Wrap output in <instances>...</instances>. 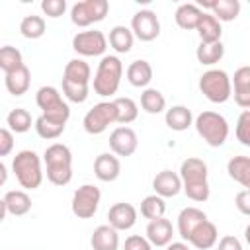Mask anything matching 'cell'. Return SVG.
Instances as JSON below:
<instances>
[{
    "mask_svg": "<svg viewBox=\"0 0 250 250\" xmlns=\"http://www.w3.org/2000/svg\"><path fill=\"white\" fill-rule=\"evenodd\" d=\"M180 178L184 184V193L197 203H203L209 199L211 189H209V182H207V164L201 158L189 156L182 162L180 166Z\"/></svg>",
    "mask_w": 250,
    "mask_h": 250,
    "instance_id": "1",
    "label": "cell"
},
{
    "mask_svg": "<svg viewBox=\"0 0 250 250\" xmlns=\"http://www.w3.org/2000/svg\"><path fill=\"white\" fill-rule=\"evenodd\" d=\"M47 180L55 186H66L72 180V152L62 143H53L43 154Z\"/></svg>",
    "mask_w": 250,
    "mask_h": 250,
    "instance_id": "2",
    "label": "cell"
},
{
    "mask_svg": "<svg viewBox=\"0 0 250 250\" xmlns=\"http://www.w3.org/2000/svg\"><path fill=\"white\" fill-rule=\"evenodd\" d=\"M123 76V62L115 55H105L98 62V70L94 74V92L102 98L113 96L119 90Z\"/></svg>",
    "mask_w": 250,
    "mask_h": 250,
    "instance_id": "3",
    "label": "cell"
},
{
    "mask_svg": "<svg viewBox=\"0 0 250 250\" xmlns=\"http://www.w3.org/2000/svg\"><path fill=\"white\" fill-rule=\"evenodd\" d=\"M12 170L23 189H37L43 182L41 158L33 150H20L12 160Z\"/></svg>",
    "mask_w": 250,
    "mask_h": 250,
    "instance_id": "4",
    "label": "cell"
},
{
    "mask_svg": "<svg viewBox=\"0 0 250 250\" xmlns=\"http://www.w3.org/2000/svg\"><path fill=\"white\" fill-rule=\"evenodd\" d=\"M197 135L209 145V146H221L229 139V123L227 119L217 111H201L195 121Z\"/></svg>",
    "mask_w": 250,
    "mask_h": 250,
    "instance_id": "5",
    "label": "cell"
},
{
    "mask_svg": "<svg viewBox=\"0 0 250 250\" xmlns=\"http://www.w3.org/2000/svg\"><path fill=\"white\" fill-rule=\"evenodd\" d=\"M201 94L213 104H225L232 96V82L230 76L221 68H211L201 74L199 78Z\"/></svg>",
    "mask_w": 250,
    "mask_h": 250,
    "instance_id": "6",
    "label": "cell"
},
{
    "mask_svg": "<svg viewBox=\"0 0 250 250\" xmlns=\"http://www.w3.org/2000/svg\"><path fill=\"white\" fill-rule=\"evenodd\" d=\"M35 104L39 105V109L43 111L41 115L53 119V121H59V123H64L68 121L70 117V107L68 104L62 100L61 92L55 88V86H41L35 94Z\"/></svg>",
    "mask_w": 250,
    "mask_h": 250,
    "instance_id": "7",
    "label": "cell"
},
{
    "mask_svg": "<svg viewBox=\"0 0 250 250\" xmlns=\"http://www.w3.org/2000/svg\"><path fill=\"white\" fill-rule=\"evenodd\" d=\"M111 123H117V107L115 102H100L82 119L84 131L90 135H100L104 133Z\"/></svg>",
    "mask_w": 250,
    "mask_h": 250,
    "instance_id": "8",
    "label": "cell"
},
{
    "mask_svg": "<svg viewBox=\"0 0 250 250\" xmlns=\"http://www.w3.org/2000/svg\"><path fill=\"white\" fill-rule=\"evenodd\" d=\"M109 12L107 0H82L70 8V21L78 27H88L96 21H102Z\"/></svg>",
    "mask_w": 250,
    "mask_h": 250,
    "instance_id": "9",
    "label": "cell"
},
{
    "mask_svg": "<svg viewBox=\"0 0 250 250\" xmlns=\"http://www.w3.org/2000/svg\"><path fill=\"white\" fill-rule=\"evenodd\" d=\"M100 199H102L100 188L92 186V184H84L72 195V203H70L72 213L78 219H90L96 215V211L100 207Z\"/></svg>",
    "mask_w": 250,
    "mask_h": 250,
    "instance_id": "10",
    "label": "cell"
},
{
    "mask_svg": "<svg viewBox=\"0 0 250 250\" xmlns=\"http://www.w3.org/2000/svg\"><path fill=\"white\" fill-rule=\"evenodd\" d=\"M72 49L82 57H100L107 49V37L100 29L78 31L72 37Z\"/></svg>",
    "mask_w": 250,
    "mask_h": 250,
    "instance_id": "11",
    "label": "cell"
},
{
    "mask_svg": "<svg viewBox=\"0 0 250 250\" xmlns=\"http://www.w3.org/2000/svg\"><path fill=\"white\" fill-rule=\"evenodd\" d=\"M131 31L141 41H154L160 35V21L152 10H139L131 18Z\"/></svg>",
    "mask_w": 250,
    "mask_h": 250,
    "instance_id": "12",
    "label": "cell"
},
{
    "mask_svg": "<svg viewBox=\"0 0 250 250\" xmlns=\"http://www.w3.org/2000/svg\"><path fill=\"white\" fill-rule=\"evenodd\" d=\"M139 146V139H137V133L127 127V125H121V127H115L109 135V148L115 156H131Z\"/></svg>",
    "mask_w": 250,
    "mask_h": 250,
    "instance_id": "13",
    "label": "cell"
},
{
    "mask_svg": "<svg viewBox=\"0 0 250 250\" xmlns=\"http://www.w3.org/2000/svg\"><path fill=\"white\" fill-rule=\"evenodd\" d=\"M107 219H109V225L115 229V230H129L135 227L137 223V209L131 205V203H125V201H119V203H113L107 211Z\"/></svg>",
    "mask_w": 250,
    "mask_h": 250,
    "instance_id": "14",
    "label": "cell"
},
{
    "mask_svg": "<svg viewBox=\"0 0 250 250\" xmlns=\"http://www.w3.org/2000/svg\"><path fill=\"white\" fill-rule=\"evenodd\" d=\"M29 209H31V197L27 195V191H23V189H10L2 197V213H0V217L4 219L6 213H10L14 217H21Z\"/></svg>",
    "mask_w": 250,
    "mask_h": 250,
    "instance_id": "15",
    "label": "cell"
},
{
    "mask_svg": "<svg viewBox=\"0 0 250 250\" xmlns=\"http://www.w3.org/2000/svg\"><path fill=\"white\" fill-rule=\"evenodd\" d=\"M94 174L102 182H115L121 174V162L113 152H102L94 160Z\"/></svg>",
    "mask_w": 250,
    "mask_h": 250,
    "instance_id": "16",
    "label": "cell"
},
{
    "mask_svg": "<svg viewBox=\"0 0 250 250\" xmlns=\"http://www.w3.org/2000/svg\"><path fill=\"white\" fill-rule=\"evenodd\" d=\"M182 188H184V184H182L180 174H176L172 170H162L152 180V189L160 197H174L182 191Z\"/></svg>",
    "mask_w": 250,
    "mask_h": 250,
    "instance_id": "17",
    "label": "cell"
},
{
    "mask_svg": "<svg viewBox=\"0 0 250 250\" xmlns=\"http://www.w3.org/2000/svg\"><path fill=\"white\" fill-rule=\"evenodd\" d=\"M232 82V96L234 102L244 107L250 109V66H240L234 70V76L230 78Z\"/></svg>",
    "mask_w": 250,
    "mask_h": 250,
    "instance_id": "18",
    "label": "cell"
},
{
    "mask_svg": "<svg viewBox=\"0 0 250 250\" xmlns=\"http://www.w3.org/2000/svg\"><path fill=\"white\" fill-rule=\"evenodd\" d=\"M174 236V227L168 219L160 217L154 221H148L146 225V238L152 246H168Z\"/></svg>",
    "mask_w": 250,
    "mask_h": 250,
    "instance_id": "19",
    "label": "cell"
},
{
    "mask_svg": "<svg viewBox=\"0 0 250 250\" xmlns=\"http://www.w3.org/2000/svg\"><path fill=\"white\" fill-rule=\"evenodd\" d=\"M203 221H207V215L201 209H197V207H186V209H182L180 215H178V234L184 240H189L191 232Z\"/></svg>",
    "mask_w": 250,
    "mask_h": 250,
    "instance_id": "20",
    "label": "cell"
},
{
    "mask_svg": "<svg viewBox=\"0 0 250 250\" xmlns=\"http://www.w3.org/2000/svg\"><path fill=\"white\" fill-rule=\"evenodd\" d=\"M217 240H219V230H217V227H215V223H211L209 219L207 221H203L193 232H191V236H189V244L191 246H195L197 250H209V248H213L215 244H217Z\"/></svg>",
    "mask_w": 250,
    "mask_h": 250,
    "instance_id": "21",
    "label": "cell"
},
{
    "mask_svg": "<svg viewBox=\"0 0 250 250\" xmlns=\"http://www.w3.org/2000/svg\"><path fill=\"white\" fill-rule=\"evenodd\" d=\"M119 230H115L111 225H100L94 229L90 244L92 250H117L119 248Z\"/></svg>",
    "mask_w": 250,
    "mask_h": 250,
    "instance_id": "22",
    "label": "cell"
},
{
    "mask_svg": "<svg viewBox=\"0 0 250 250\" xmlns=\"http://www.w3.org/2000/svg\"><path fill=\"white\" fill-rule=\"evenodd\" d=\"M201 16H203V10L197 4H180L176 8L174 20H176L178 27H182L186 31H191V29H197V25L201 21Z\"/></svg>",
    "mask_w": 250,
    "mask_h": 250,
    "instance_id": "23",
    "label": "cell"
},
{
    "mask_svg": "<svg viewBox=\"0 0 250 250\" xmlns=\"http://www.w3.org/2000/svg\"><path fill=\"white\" fill-rule=\"evenodd\" d=\"M127 80L135 88H146L152 80V66L145 59H137L127 66Z\"/></svg>",
    "mask_w": 250,
    "mask_h": 250,
    "instance_id": "24",
    "label": "cell"
},
{
    "mask_svg": "<svg viewBox=\"0 0 250 250\" xmlns=\"http://www.w3.org/2000/svg\"><path fill=\"white\" fill-rule=\"evenodd\" d=\"M203 8H209L211 14L219 21H232L240 14V2L238 0H215V2H201Z\"/></svg>",
    "mask_w": 250,
    "mask_h": 250,
    "instance_id": "25",
    "label": "cell"
},
{
    "mask_svg": "<svg viewBox=\"0 0 250 250\" xmlns=\"http://www.w3.org/2000/svg\"><path fill=\"white\" fill-rule=\"evenodd\" d=\"M29 82H31V72H29V68L25 64L20 66L18 70L10 72V74H4L6 90L12 96H23L29 90Z\"/></svg>",
    "mask_w": 250,
    "mask_h": 250,
    "instance_id": "26",
    "label": "cell"
},
{
    "mask_svg": "<svg viewBox=\"0 0 250 250\" xmlns=\"http://www.w3.org/2000/svg\"><path fill=\"white\" fill-rule=\"evenodd\" d=\"M195 31H197L201 43H217V41H221V35H223L221 21L213 14H207V12H203L201 21Z\"/></svg>",
    "mask_w": 250,
    "mask_h": 250,
    "instance_id": "27",
    "label": "cell"
},
{
    "mask_svg": "<svg viewBox=\"0 0 250 250\" xmlns=\"http://www.w3.org/2000/svg\"><path fill=\"white\" fill-rule=\"evenodd\" d=\"M164 121L172 131H186L193 125V115L191 109L186 105H172L170 109H166Z\"/></svg>",
    "mask_w": 250,
    "mask_h": 250,
    "instance_id": "28",
    "label": "cell"
},
{
    "mask_svg": "<svg viewBox=\"0 0 250 250\" xmlns=\"http://www.w3.org/2000/svg\"><path fill=\"white\" fill-rule=\"evenodd\" d=\"M227 172L236 184L250 189V156H232L227 164Z\"/></svg>",
    "mask_w": 250,
    "mask_h": 250,
    "instance_id": "29",
    "label": "cell"
},
{
    "mask_svg": "<svg viewBox=\"0 0 250 250\" xmlns=\"http://www.w3.org/2000/svg\"><path fill=\"white\" fill-rule=\"evenodd\" d=\"M111 49L115 53H129L133 49V41H135V35L129 27L125 25H115L109 29V37H107Z\"/></svg>",
    "mask_w": 250,
    "mask_h": 250,
    "instance_id": "30",
    "label": "cell"
},
{
    "mask_svg": "<svg viewBox=\"0 0 250 250\" xmlns=\"http://www.w3.org/2000/svg\"><path fill=\"white\" fill-rule=\"evenodd\" d=\"M62 78H66L70 82H78V84H90V78H92L90 64L84 59H72L66 62Z\"/></svg>",
    "mask_w": 250,
    "mask_h": 250,
    "instance_id": "31",
    "label": "cell"
},
{
    "mask_svg": "<svg viewBox=\"0 0 250 250\" xmlns=\"http://www.w3.org/2000/svg\"><path fill=\"white\" fill-rule=\"evenodd\" d=\"M141 107L146 113H152V115L162 113L166 109V98L156 88H145L143 94H141Z\"/></svg>",
    "mask_w": 250,
    "mask_h": 250,
    "instance_id": "32",
    "label": "cell"
},
{
    "mask_svg": "<svg viewBox=\"0 0 250 250\" xmlns=\"http://www.w3.org/2000/svg\"><path fill=\"white\" fill-rule=\"evenodd\" d=\"M223 55H225V47H223L221 41H217V43H199V47L195 49L197 61L205 66H211V64L219 62L223 59Z\"/></svg>",
    "mask_w": 250,
    "mask_h": 250,
    "instance_id": "33",
    "label": "cell"
},
{
    "mask_svg": "<svg viewBox=\"0 0 250 250\" xmlns=\"http://www.w3.org/2000/svg\"><path fill=\"white\" fill-rule=\"evenodd\" d=\"M45 29H47L45 20H43L41 16H35V14L25 16V18L20 21V33H21L25 39H39V37H43Z\"/></svg>",
    "mask_w": 250,
    "mask_h": 250,
    "instance_id": "34",
    "label": "cell"
},
{
    "mask_svg": "<svg viewBox=\"0 0 250 250\" xmlns=\"http://www.w3.org/2000/svg\"><path fill=\"white\" fill-rule=\"evenodd\" d=\"M164 211H166V203H164V197L152 193V195H146L143 201H141V215L148 221H154V219H160L164 217Z\"/></svg>",
    "mask_w": 250,
    "mask_h": 250,
    "instance_id": "35",
    "label": "cell"
},
{
    "mask_svg": "<svg viewBox=\"0 0 250 250\" xmlns=\"http://www.w3.org/2000/svg\"><path fill=\"white\" fill-rule=\"evenodd\" d=\"M20 66H23V59H21V53L12 47V45H4L0 49V68L4 74H10L14 70H18Z\"/></svg>",
    "mask_w": 250,
    "mask_h": 250,
    "instance_id": "36",
    "label": "cell"
},
{
    "mask_svg": "<svg viewBox=\"0 0 250 250\" xmlns=\"http://www.w3.org/2000/svg\"><path fill=\"white\" fill-rule=\"evenodd\" d=\"M33 127H35L37 135H39L41 139H47V141L61 137L62 131H64V123L53 121V119H49V117H45V115H39V117L35 119V125H33Z\"/></svg>",
    "mask_w": 250,
    "mask_h": 250,
    "instance_id": "37",
    "label": "cell"
},
{
    "mask_svg": "<svg viewBox=\"0 0 250 250\" xmlns=\"http://www.w3.org/2000/svg\"><path fill=\"white\" fill-rule=\"evenodd\" d=\"M6 125H8V129L14 131V133H25V131L31 129V115H29L27 109L16 107V109H12V111L8 113Z\"/></svg>",
    "mask_w": 250,
    "mask_h": 250,
    "instance_id": "38",
    "label": "cell"
},
{
    "mask_svg": "<svg viewBox=\"0 0 250 250\" xmlns=\"http://www.w3.org/2000/svg\"><path fill=\"white\" fill-rule=\"evenodd\" d=\"M113 102H115V107H117V123L129 125L137 119L139 107L131 98H115Z\"/></svg>",
    "mask_w": 250,
    "mask_h": 250,
    "instance_id": "39",
    "label": "cell"
},
{
    "mask_svg": "<svg viewBox=\"0 0 250 250\" xmlns=\"http://www.w3.org/2000/svg\"><path fill=\"white\" fill-rule=\"evenodd\" d=\"M88 84H78V82H70L66 78H62V94L66 100L74 102V104H84L88 100Z\"/></svg>",
    "mask_w": 250,
    "mask_h": 250,
    "instance_id": "40",
    "label": "cell"
},
{
    "mask_svg": "<svg viewBox=\"0 0 250 250\" xmlns=\"http://www.w3.org/2000/svg\"><path fill=\"white\" fill-rule=\"evenodd\" d=\"M236 139L244 146H250V109H244L238 115V121H236Z\"/></svg>",
    "mask_w": 250,
    "mask_h": 250,
    "instance_id": "41",
    "label": "cell"
},
{
    "mask_svg": "<svg viewBox=\"0 0 250 250\" xmlns=\"http://www.w3.org/2000/svg\"><path fill=\"white\" fill-rule=\"evenodd\" d=\"M41 10L49 18H61L66 12V2L64 0H43Z\"/></svg>",
    "mask_w": 250,
    "mask_h": 250,
    "instance_id": "42",
    "label": "cell"
},
{
    "mask_svg": "<svg viewBox=\"0 0 250 250\" xmlns=\"http://www.w3.org/2000/svg\"><path fill=\"white\" fill-rule=\"evenodd\" d=\"M123 250H152V244L148 242V238H146V236L131 234V236H127V238H125Z\"/></svg>",
    "mask_w": 250,
    "mask_h": 250,
    "instance_id": "43",
    "label": "cell"
},
{
    "mask_svg": "<svg viewBox=\"0 0 250 250\" xmlns=\"http://www.w3.org/2000/svg\"><path fill=\"white\" fill-rule=\"evenodd\" d=\"M14 148V135L8 127L0 129V156H8Z\"/></svg>",
    "mask_w": 250,
    "mask_h": 250,
    "instance_id": "44",
    "label": "cell"
},
{
    "mask_svg": "<svg viewBox=\"0 0 250 250\" xmlns=\"http://www.w3.org/2000/svg\"><path fill=\"white\" fill-rule=\"evenodd\" d=\"M234 205L242 215L250 217V189H240L234 197Z\"/></svg>",
    "mask_w": 250,
    "mask_h": 250,
    "instance_id": "45",
    "label": "cell"
},
{
    "mask_svg": "<svg viewBox=\"0 0 250 250\" xmlns=\"http://www.w3.org/2000/svg\"><path fill=\"white\" fill-rule=\"evenodd\" d=\"M217 250H242V244H240V240H238L236 236L227 234V236H223V238L219 240Z\"/></svg>",
    "mask_w": 250,
    "mask_h": 250,
    "instance_id": "46",
    "label": "cell"
},
{
    "mask_svg": "<svg viewBox=\"0 0 250 250\" xmlns=\"http://www.w3.org/2000/svg\"><path fill=\"white\" fill-rule=\"evenodd\" d=\"M166 250H191L186 242H170L168 246H166Z\"/></svg>",
    "mask_w": 250,
    "mask_h": 250,
    "instance_id": "47",
    "label": "cell"
},
{
    "mask_svg": "<svg viewBox=\"0 0 250 250\" xmlns=\"http://www.w3.org/2000/svg\"><path fill=\"white\" fill-rule=\"evenodd\" d=\"M0 172H2V178H0V182L4 184V182H6V166H4V164H0Z\"/></svg>",
    "mask_w": 250,
    "mask_h": 250,
    "instance_id": "48",
    "label": "cell"
},
{
    "mask_svg": "<svg viewBox=\"0 0 250 250\" xmlns=\"http://www.w3.org/2000/svg\"><path fill=\"white\" fill-rule=\"evenodd\" d=\"M244 238H246V242L250 244V225H248V227L244 229Z\"/></svg>",
    "mask_w": 250,
    "mask_h": 250,
    "instance_id": "49",
    "label": "cell"
}]
</instances>
